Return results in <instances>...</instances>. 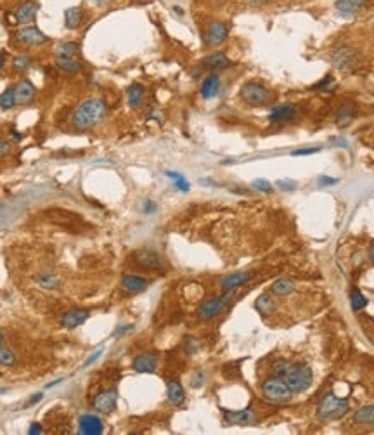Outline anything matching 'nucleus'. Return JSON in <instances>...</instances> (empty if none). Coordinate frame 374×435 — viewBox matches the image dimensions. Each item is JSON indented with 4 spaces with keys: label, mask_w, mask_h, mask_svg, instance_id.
I'll list each match as a JSON object with an SVG mask.
<instances>
[{
    "label": "nucleus",
    "mask_w": 374,
    "mask_h": 435,
    "mask_svg": "<svg viewBox=\"0 0 374 435\" xmlns=\"http://www.w3.org/2000/svg\"><path fill=\"white\" fill-rule=\"evenodd\" d=\"M262 394L265 399H269L272 402H283L291 399L293 392L291 388L288 387V383L284 381V378L279 376H272L269 380H265L262 383Z\"/></svg>",
    "instance_id": "obj_7"
},
{
    "label": "nucleus",
    "mask_w": 374,
    "mask_h": 435,
    "mask_svg": "<svg viewBox=\"0 0 374 435\" xmlns=\"http://www.w3.org/2000/svg\"><path fill=\"white\" fill-rule=\"evenodd\" d=\"M35 94H36V89L30 80H21V82L14 87V96H16V103L18 104H30L31 101L35 99Z\"/></svg>",
    "instance_id": "obj_23"
},
{
    "label": "nucleus",
    "mask_w": 374,
    "mask_h": 435,
    "mask_svg": "<svg viewBox=\"0 0 374 435\" xmlns=\"http://www.w3.org/2000/svg\"><path fill=\"white\" fill-rule=\"evenodd\" d=\"M355 115H357V109L353 104L350 103H345L341 104V106L336 109L335 113V125L340 128H345L348 127V125L352 123L353 120H355Z\"/></svg>",
    "instance_id": "obj_24"
},
{
    "label": "nucleus",
    "mask_w": 374,
    "mask_h": 435,
    "mask_svg": "<svg viewBox=\"0 0 374 435\" xmlns=\"http://www.w3.org/2000/svg\"><path fill=\"white\" fill-rule=\"evenodd\" d=\"M284 381L288 383V387L291 388V392H303L312 385L314 381V373H312V368L305 363L295 364L288 368L286 375L283 376Z\"/></svg>",
    "instance_id": "obj_3"
},
{
    "label": "nucleus",
    "mask_w": 374,
    "mask_h": 435,
    "mask_svg": "<svg viewBox=\"0 0 374 435\" xmlns=\"http://www.w3.org/2000/svg\"><path fill=\"white\" fill-rule=\"evenodd\" d=\"M227 423L232 425H253L257 421V414L253 409H241V411H223Z\"/></svg>",
    "instance_id": "obj_20"
},
{
    "label": "nucleus",
    "mask_w": 374,
    "mask_h": 435,
    "mask_svg": "<svg viewBox=\"0 0 374 435\" xmlns=\"http://www.w3.org/2000/svg\"><path fill=\"white\" fill-rule=\"evenodd\" d=\"M277 186L280 191H295L296 182L295 181H277Z\"/></svg>",
    "instance_id": "obj_48"
},
{
    "label": "nucleus",
    "mask_w": 374,
    "mask_h": 435,
    "mask_svg": "<svg viewBox=\"0 0 374 435\" xmlns=\"http://www.w3.org/2000/svg\"><path fill=\"white\" fill-rule=\"evenodd\" d=\"M338 184V179L329 177V176H320L319 177V186L320 188H328V186H335Z\"/></svg>",
    "instance_id": "obj_47"
},
{
    "label": "nucleus",
    "mask_w": 374,
    "mask_h": 435,
    "mask_svg": "<svg viewBox=\"0 0 374 435\" xmlns=\"http://www.w3.org/2000/svg\"><path fill=\"white\" fill-rule=\"evenodd\" d=\"M16 96H14V87H7L6 91L0 94V109L7 111V109H12L16 106Z\"/></svg>",
    "instance_id": "obj_36"
},
{
    "label": "nucleus",
    "mask_w": 374,
    "mask_h": 435,
    "mask_svg": "<svg viewBox=\"0 0 374 435\" xmlns=\"http://www.w3.org/2000/svg\"><path fill=\"white\" fill-rule=\"evenodd\" d=\"M116 402H118V392L115 388H109L103 390V392H99L93 397L92 408L101 414H109L116 409Z\"/></svg>",
    "instance_id": "obj_10"
},
{
    "label": "nucleus",
    "mask_w": 374,
    "mask_h": 435,
    "mask_svg": "<svg viewBox=\"0 0 374 435\" xmlns=\"http://www.w3.org/2000/svg\"><path fill=\"white\" fill-rule=\"evenodd\" d=\"M54 63L58 66V70L64 73V75H76V73L83 70L82 61L78 58H73V56H56Z\"/></svg>",
    "instance_id": "obj_19"
},
{
    "label": "nucleus",
    "mask_w": 374,
    "mask_h": 435,
    "mask_svg": "<svg viewBox=\"0 0 374 435\" xmlns=\"http://www.w3.org/2000/svg\"><path fill=\"white\" fill-rule=\"evenodd\" d=\"M2 341H4V336H2V333H0V345H2Z\"/></svg>",
    "instance_id": "obj_58"
},
{
    "label": "nucleus",
    "mask_w": 374,
    "mask_h": 435,
    "mask_svg": "<svg viewBox=\"0 0 374 435\" xmlns=\"http://www.w3.org/2000/svg\"><path fill=\"white\" fill-rule=\"evenodd\" d=\"M348 399L347 397H338L335 394H328L319 404L317 409V418L322 421L329 420H340L348 413Z\"/></svg>",
    "instance_id": "obj_2"
},
{
    "label": "nucleus",
    "mask_w": 374,
    "mask_h": 435,
    "mask_svg": "<svg viewBox=\"0 0 374 435\" xmlns=\"http://www.w3.org/2000/svg\"><path fill=\"white\" fill-rule=\"evenodd\" d=\"M251 188L260 191V193H267V194H270L272 191H274V186H272L267 179H255V181L251 182Z\"/></svg>",
    "instance_id": "obj_39"
},
{
    "label": "nucleus",
    "mask_w": 374,
    "mask_h": 435,
    "mask_svg": "<svg viewBox=\"0 0 374 435\" xmlns=\"http://www.w3.org/2000/svg\"><path fill=\"white\" fill-rule=\"evenodd\" d=\"M353 421L357 425H374V406H364L353 414Z\"/></svg>",
    "instance_id": "obj_31"
},
{
    "label": "nucleus",
    "mask_w": 374,
    "mask_h": 435,
    "mask_svg": "<svg viewBox=\"0 0 374 435\" xmlns=\"http://www.w3.org/2000/svg\"><path fill=\"white\" fill-rule=\"evenodd\" d=\"M298 116V108L295 104H279L275 106L272 111L269 113V121L274 125H286V123H291L295 118Z\"/></svg>",
    "instance_id": "obj_12"
},
{
    "label": "nucleus",
    "mask_w": 374,
    "mask_h": 435,
    "mask_svg": "<svg viewBox=\"0 0 374 435\" xmlns=\"http://www.w3.org/2000/svg\"><path fill=\"white\" fill-rule=\"evenodd\" d=\"M350 306L353 311H362L364 307H367V298L362 295V291L353 288L350 291Z\"/></svg>",
    "instance_id": "obj_37"
},
{
    "label": "nucleus",
    "mask_w": 374,
    "mask_h": 435,
    "mask_svg": "<svg viewBox=\"0 0 374 435\" xmlns=\"http://www.w3.org/2000/svg\"><path fill=\"white\" fill-rule=\"evenodd\" d=\"M21 139H23V134H19V132H12V142H21Z\"/></svg>",
    "instance_id": "obj_54"
},
{
    "label": "nucleus",
    "mask_w": 374,
    "mask_h": 435,
    "mask_svg": "<svg viewBox=\"0 0 374 435\" xmlns=\"http://www.w3.org/2000/svg\"><path fill=\"white\" fill-rule=\"evenodd\" d=\"M166 397L173 406H182L185 402V390L182 387L180 381L170 380L166 383Z\"/></svg>",
    "instance_id": "obj_27"
},
{
    "label": "nucleus",
    "mask_w": 374,
    "mask_h": 435,
    "mask_svg": "<svg viewBox=\"0 0 374 435\" xmlns=\"http://www.w3.org/2000/svg\"><path fill=\"white\" fill-rule=\"evenodd\" d=\"M30 66H31V58L26 52H21V54H18L12 59V70H14V73H24Z\"/></svg>",
    "instance_id": "obj_35"
},
{
    "label": "nucleus",
    "mask_w": 374,
    "mask_h": 435,
    "mask_svg": "<svg viewBox=\"0 0 374 435\" xmlns=\"http://www.w3.org/2000/svg\"><path fill=\"white\" fill-rule=\"evenodd\" d=\"M38 11H40L38 2H35V0H24L23 4L18 6V9L14 11V18H16V21L21 24H30L35 21Z\"/></svg>",
    "instance_id": "obj_16"
},
{
    "label": "nucleus",
    "mask_w": 374,
    "mask_h": 435,
    "mask_svg": "<svg viewBox=\"0 0 374 435\" xmlns=\"http://www.w3.org/2000/svg\"><path fill=\"white\" fill-rule=\"evenodd\" d=\"M133 369L137 373H154L158 369V357L153 352H144L133 359Z\"/></svg>",
    "instance_id": "obj_22"
},
{
    "label": "nucleus",
    "mask_w": 374,
    "mask_h": 435,
    "mask_svg": "<svg viewBox=\"0 0 374 435\" xmlns=\"http://www.w3.org/2000/svg\"><path fill=\"white\" fill-rule=\"evenodd\" d=\"M109 113V108L103 97H88L82 101L71 113V127L76 130H90L103 123Z\"/></svg>",
    "instance_id": "obj_1"
},
{
    "label": "nucleus",
    "mask_w": 374,
    "mask_h": 435,
    "mask_svg": "<svg viewBox=\"0 0 374 435\" xmlns=\"http://www.w3.org/2000/svg\"><path fill=\"white\" fill-rule=\"evenodd\" d=\"M319 151H320L319 146H315V148L295 149V151H291V156H310V154H315V153H319Z\"/></svg>",
    "instance_id": "obj_43"
},
{
    "label": "nucleus",
    "mask_w": 374,
    "mask_h": 435,
    "mask_svg": "<svg viewBox=\"0 0 374 435\" xmlns=\"http://www.w3.org/2000/svg\"><path fill=\"white\" fill-rule=\"evenodd\" d=\"M251 278H253V272H250V271L229 274L222 279V290L223 291H234V290H238V288H241L243 284H246Z\"/></svg>",
    "instance_id": "obj_21"
},
{
    "label": "nucleus",
    "mask_w": 374,
    "mask_h": 435,
    "mask_svg": "<svg viewBox=\"0 0 374 435\" xmlns=\"http://www.w3.org/2000/svg\"><path fill=\"white\" fill-rule=\"evenodd\" d=\"M42 397H43V392H36V394H33V396H31V399L28 401L26 404H24V408H31V406H35L36 402L42 401Z\"/></svg>",
    "instance_id": "obj_50"
},
{
    "label": "nucleus",
    "mask_w": 374,
    "mask_h": 435,
    "mask_svg": "<svg viewBox=\"0 0 374 435\" xmlns=\"http://www.w3.org/2000/svg\"><path fill=\"white\" fill-rule=\"evenodd\" d=\"M36 283L42 288H45V290H56V288L59 286L58 276L52 274V272H42V274H38L36 276Z\"/></svg>",
    "instance_id": "obj_33"
},
{
    "label": "nucleus",
    "mask_w": 374,
    "mask_h": 435,
    "mask_svg": "<svg viewBox=\"0 0 374 435\" xmlns=\"http://www.w3.org/2000/svg\"><path fill=\"white\" fill-rule=\"evenodd\" d=\"M165 177L172 179V184H173V188H175L177 191H180V193H189L191 184H189V181H187V179L182 176V173L172 172V170H166Z\"/></svg>",
    "instance_id": "obj_32"
},
{
    "label": "nucleus",
    "mask_w": 374,
    "mask_h": 435,
    "mask_svg": "<svg viewBox=\"0 0 374 435\" xmlns=\"http://www.w3.org/2000/svg\"><path fill=\"white\" fill-rule=\"evenodd\" d=\"M149 286V279L144 276L137 274H123L121 276V288L130 295H139L144 293Z\"/></svg>",
    "instance_id": "obj_15"
},
{
    "label": "nucleus",
    "mask_w": 374,
    "mask_h": 435,
    "mask_svg": "<svg viewBox=\"0 0 374 435\" xmlns=\"http://www.w3.org/2000/svg\"><path fill=\"white\" fill-rule=\"evenodd\" d=\"M293 291H295V283H293L291 279H277V281L270 286V293L279 296V298H286Z\"/></svg>",
    "instance_id": "obj_30"
},
{
    "label": "nucleus",
    "mask_w": 374,
    "mask_h": 435,
    "mask_svg": "<svg viewBox=\"0 0 374 435\" xmlns=\"http://www.w3.org/2000/svg\"><path fill=\"white\" fill-rule=\"evenodd\" d=\"M103 352H104V349H103V347H101V349H97V351H96V352H93V354H92V356H90V357H88V359H87V361H85V363H83V366H82V369H85V368H88V366H92L93 363H96V361H97V359H99V357H101V356H103Z\"/></svg>",
    "instance_id": "obj_46"
},
{
    "label": "nucleus",
    "mask_w": 374,
    "mask_h": 435,
    "mask_svg": "<svg viewBox=\"0 0 374 435\" xmlns=\"http://www.w3.org/2000/svg\"><path fill=\"white\" fill-rule=\"evenodd\" d=\"M239 97H241V101L243 103H246L248 106L260 108V106H265V104L270 103L272 94H270L269 87H265L263 83L246 82V83L241 85V89H239Z\"/></svg>",
    "instance_id": "obj_4"
},
{
    "label": "nucleus",
    "mask_w": 374,
    "mask_h": 435,
    "mask_svg": "<svg viewBox=\"0 0 374 435\" xmlns=\"http://www.w3.org/2000/svg\"><path fill=\"white\" fill-rule=\"evenodd\" d=\"M133 258L139 264V267H144V269L149 271H163L165 267V260L154 250H137Z\"/></svg>",
    "instance_id": "obj_11"
},
{
    "label": "nucleus",
    "mask_w": 374,
    "mask_h": 435,
    "mask_svg": "<svg viewBox=\"0 0 374 435\" xmlns=\"http://www.w3.org/2000/svg\"><path fill=\"white\" fill-rule=\"evenodd\" d=\"M4 64H6V58H4V54L0 52V70L4 68Z\"/></svg>",
    "instance_id": "obj_57"
},
{
    "label": "nucleus",
    "mask_w": 374,
    "mask_h": 435,
    "mask_svg": "<svg viewBox=\"0 0 374 435\" xmlns=\"http://www.w3.org/2000/svg\"><path fill=\"white\" fill-rule=\"evenodd\" d=\"M367 4V0H335V9L343 16H353Z\"/></svg>",
    "instance_id": "obj_28"
},
{
    "label": "nucleus",
    "mask_w": 374,
    "mask_h": 435,
    "mask_svg": "<svg viewBox=\"0 0 374 435\" xmlns=\"http://www.w3.org/2000/svg\"><path fill=\"white\" fill-rule=\"evenodd\" d=\"M173 12H177L178 16H182V14H184V9H182L180 6H173Z\"/></svg>",
    "instance_id": "obj_56"
},
{
    "label": "nucleus",
    "mask_w": 374,
    "mask_h": 435,
    "mask_svg": "<svg viewBox=\"0 0 374 435\" xmlns=\"http://www.w3.org/2000/svg\"><path fill=\"white\" fill-rule=\"evenodd\" d=\"M156 210H158V203L154 201V200H144L142 201V212H144L146 215H153V213H156Z\"/></svg>",
    "instance_id": "obj_42"
},
{
    "label": "nucleus",
    "mask_w": 374,
    "mask_h": 435,
    "mask_svg": "<svg viewBox=\"0 0 374 435\" xmlns=\"http://www.w3.org/2000/svg\"><path fill=\"white\" fill-rule=\"evenodd\" d=\"M80 54V46L76 42H61L56 47V56H73V58H78Z\"/></svg>",
    "instance_id": "obj_34"
},
{
    "label": "nucleus",
    "mask_w": 374,
    "mask_h": 435,
    "mask_svg": "<svg viewBox=\"0 0 374 435\" xmlns=\"http://www.w3.org/2000/svg\"><path fill=\"white\" fill-rule=\"evenodd\" d=\"M267 2H269V0H248V4H250L251 7H262V6H265Z\"/></svg>",
    "instance_id": "obj_51"
},
{
    "label": "nucleus",
    "mask_w": 374,
    "mask_h": 435,
    "mask_svg": "<svg viewBox=\"0 0 374 435\" xmlns=\"http://www.w3.org/2000/svg\"><path fill=\"white\" fill-rule=\"evenodd\" d=\"M230 33V26L223 21H211L206 28L205 33V46L206 47H220Z\"/></svg>",
    "instance_id": "obj_9"
},
{
    "label": "nucleus",
    "mask_w": 374,
    "mask_h": 435,
    "mask_svg": "<svg viewBox=\"0 0 374 435\" xmlns=\"http://www.w3.org/2000/svg\"><path fill=\"white\" fill-rule=\"evenodd\" d=\"M288 368H290V363H288V361H277V363H274V366H272V376L283 378L286 375Z\"/></svg>",
    "instance_id": "obj_41"
},
{
    "label": "nucleus",
    "mask_w": 374,
    "mask_h": 435,
    "mask_svg": "<svg viewBox=\"0 0 374 435\" xmlns=\"http://www.w3.org/2000/svg\"><path fill=\"white\" fill-rule=\"evenodd\" d=\"M90 2L96 4V6H99V7H103V6H108V4L115 2V0H90Z\"/></svg>",
    "instance_id": "obj_52"
},
{
    "label": "nucleus",
    "mask_w": 374,
    "mask_h": 435,
    "mask_svg": "<svg viewBox=\"0 0 374 435\" xmlns=\"http://www.w3.org/2000/svg\"><path fill=\"white\" fill-rule=\"evenodd\" d=\"M232 61H230L229 56L225 52H220V51H215L211 54L205 56L201 61V66L206 68V70H211V71H222V70H227V68L232 66Z\"/></svg>",
    "instance_id": "obj_14"
},
{
    "label": "nucleus",
    "mask_w": 374,
    "mask_h": 435,
    "mask_svg": "<svg viewBox=\"0 0 374 435\" xmlns=\"http://www.w3.org/2000/svg\"><path fill=\"white\" fill-rule=\"evenodd\" d=\"M16 40L24 47H42L49 42V36L35 24H24L16 31Z\"/></svg>",
    "instance_id": "obj_8"
},
{
    "label": "nucleus",
    "mask_w": 374,
    "mask_h": 435,
    "mask_svg": "<svg viewBox=\"0 0 374 435\" xmlns=\"http://www.w3.org/2000/svg\"><path fill=\"white\" fill-rule=\"evenodd\" d=\"M275 307H277L275 306V300L270 293H262L255 300V309H257V312L262 318H269L270 314H274Z\"/></svg>",
    "instance_id": "obj_29"
},
{
    "label": "nucleus",
    "mask_w": 374,
    "mask_h": 435,
    "mask_svg": "<svg viewBox=\"0 0 374 435\" xmlns=\"http://www.w3.org/2000/svg\"><path fill=\"white\" fill-rule=\"evenodd\" d=\"M16 364V354L6 345H0V366L4 368H11Z\"/></svg>",
    "instance_id": "obj_38"
},
{
    "label": "nucleus",
    "mask_w": 374,
    "mask_h": 435,
    "mask_svg": "<svg viewBox=\"0 0 374 435\" xmlns=\"http://www.w3.org/2000/svg\"><path fill=\"white\" fill-rule=\"evenodd\" d=\"M333 144L340 146V148H348V142H345V139H333Z\"/></svg>",
    "instance_id": "obj_53"
},
{
    "label": "nucleus",
    "mask_w": 374,
    "mask_h": 435,
    "mask_svg": "<svg viewBox=\"0 0 374 435\" xmlns=\"http://www.w3.org/2000/svg\"><path fill=\"white\" fill-rule=\"evenodd\" d=\"M127 103L132 109H141L146 103V89L141 83H132L127 89Z\"/></svg>",
    "instance_id": "obj_26"
},
{
    "label": "nucleus",
    "mask_w": 374,
    "mask_h": 435,
    "mask_svg": "<svg viewBox=\"0 0 374 435\" xmlns=\"http://www.w3.org/2000/svg\"><path fill=\"white\" fill-rule=\"evenodd\" d=\"M78 430L82 435H101L104 432V425L96 414H82L78 418Z\"/></svg>",
    "instance_id": "obj_18"
},
{
    "label": "nucleus",
    "mask_w": 374,
    "mask_h": 435,
    "mask_svg": "<svg viewBox=\"0 0 374 435\" xmlns=\"http://www.w3.org/2000/svg\"><path fill=\"white\" fill-rule=\"evenodd\" d=\"M85 19V11L83 7H78V6H73V7H68L64 11V28L70 31H75L76 28H80V24L83 23Z\"/></svg>",
    "instance_id": "obj_25"
},
{
    "label": "nucleus",
    "mask_w": 374,
    "mask_h": 435,
    "mask_svg": "<svg viewBox=\"0 0 374 435\" xmlns=\"http://www.w3.org/2000/svg\"><path fill=\"white\" fill-rule=\"evenodd\" d=\"M12 151V144L7 139H0V158H6Z\"/></svg>",
    "instance_id": "obj_45"
},
{
    "label": "nucleus",
    "mask_w": 374,
    "mask_h": 435,
    "mask_svg": "<svg viewBox=\"0 0 374 435\" xmlns=\"http://www.w3.org/2000/svg\"><path fill=\"white\" fill-rule=\"evenodd\" d=\"M315 89H319V91H322V92H331V91H335V89H336V80L333 78L331 75H328L326 78L322 80V82H319L315 85Z\"/></svg>",
    "instance_id": "obj_40"
},
{
    "label": "nucleus",
    "mask_w": 374,
    "mask_h": 435,
    "mask_svg": "<svg viewBox=\"0 0 374 435\" xmlns=\"http://www.w3.org/2000/svg\"><path fill=\"white\" fill-rule=\"evenodd\" d=\"M220 87H222L220 75L218 73H210V75L205 76L201 85H199V94H201L205 101H210L220 92Z\"/></svg>",
    "instance_id": "obj_17"
},
{
    "label": "nucleus",
    "mask_w": 374,
    "mask_h": 435,
    "mask_svg": "<svg viewBox=\"0 0 374 435\" xmlns=\"http://www.w3.org/2000/svg\"><path fill=\"white\" fill-rule=\"evenodd\" d=\"M28 433L30 435H40L43 433V426L38 423V421H35V423L30 425V428H28Z\"/></svg>",
    "instance_id": "obj_49"
},
{
    "label": "nucleus",
    "mask_w": 374,
    "mask_h": 435,
    "mask_svg": "<svg viewBox=\"0 0 374 435\" xmlns=\"http://www.w3.org/2000/svg\"><path fill=\"white\" fill-rule=\"evenodd\" d=\"M230 300H232V291H225L220 296H215L206 302H203L198 309V318L201 321H210L217 318L218 314H222L227 307H229Z\"/></svg>",
    "instance_id": "obj_6"
},
{
    "label": "nucleus",
    "mask_w": 374,
    "mask_h": 435,
    "mask_svg": "<svg viewBox=\"0 0 374 435\" xmlns=\"http://www.w3.org/2000/svg\"><path fill=\"white\" fill-rule=\"evenodd\" d=\"M206 381V375L203 371H198L196 375L193 376V380H191V387L193 388H201L203 385H205Z\"/></svg>",
    "instance_id": "obj_44"
},
{
    "label": "nucleus",
    "mask_w": 374,
    "mask_h": 435,
    "mask_svg": "<svg viewBox=\"0 0 374 435\" xmlns=\"http://www.w3.org/2000/svg\"><path fill=\"white\" fill-rule=\"evenodd\" d=\"M90 318V311L83 307H76V309H70L68 312H64L63 318H61V324H63L66 329H75L78 326L85 324Z\"/></svg>",
    "instance_id": "obj_13"
},
{
    "label": "nucleus",
    "mask_w": 374,
    "mask_h": 435,
    "mask_svg": "<svg viewBox=\"0 0 374 435\" xmlns=\"http://www.w3.org/2000/svg\"><path fill=\"white\" fill-rule=\"evenodd\" d=\"M369 258H371V262L374 264V241L371 243V246H369Z\"/></svg>",
    "instance_id": "obj_55"
},
{
    "label": "nucleus",
    "mask_w": 374,
    "mask_h": 435,
    "mask_svg": "<svg viewBox=\"0 0 374 435\" xmlns=\"http://www.w3.org/2000/svg\"><path fill=\"white\" fill-rule=\"evenodd\" d=\"M357 61H359V52L352 46H338L331 52V66L336 71H352L357 66Z\"/></svg>",
    "instance_id": "obj_5"
}]
</instances>
